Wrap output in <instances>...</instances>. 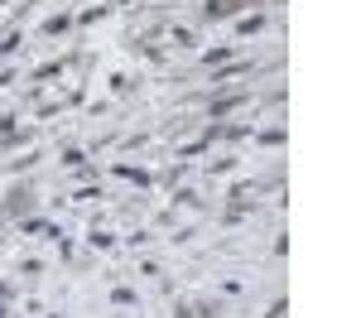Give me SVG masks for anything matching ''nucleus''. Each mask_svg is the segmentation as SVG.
I'll list each match as a JSON object with an SVG mask.
<instances>
[{
  "mask_svg": "<svg viewBox=\"0 0 361 318\" xmlns=\"http://www.w3.org/2000/svg\"><path fill=\"white\" fill-rule=\"evenodd\" d=\"M236 15V0H207V20H226Z\"/></svg>",
  "mask_w": 361,
  "mask_h": 318,
  "instance_id": "f257e3e1",
  "label": "nucleus"
}]
</instances>
